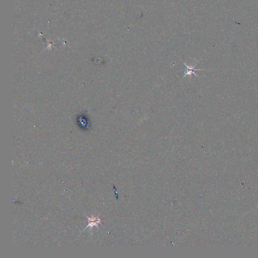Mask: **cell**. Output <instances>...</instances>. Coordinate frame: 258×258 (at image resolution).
I'll return each mask as SVG.
<instances>
[{
  "mask_svg": "<svg viewBox=\"0 0 258 258\" xmlns=\"http://www.w3.org/2000/svg\"><path fill=\"white\" fill-rule=\"evenodd\" d=\"M87 217L88 218V225L87 226L86 228H85V229H84V230L86 229L87 228H88V227L92 228H93L94 226H96V227H98V225L99 224H101L102 220H101V219L98 216L95 217L93 215H92L91 217H90V218L87 216Z\"/></svg>",
  "mask_w": 258,
  "mask_h": 258,
  "instance_id": "6da1fadb",
  "label": "cell"
},
{
  "mask_svg": "<svg viewBox=\"0 0 258 258\" xmlns=\"http://www.w3.org/2000/svg\"><path fill=\"white\" fill-rule=\"evenodd\" d=\"M184 65L186 66V68H187V69H186V73H185V74H184V77L185 76H191V75L192 74H194L195 75V76H197V74L195 72V71L197 70H201V69H195V67L196 66V64H195L194 66H189L188 65H187L186 63H184Z\"/></svg>",
  "mask_w": 258,
  "mask_h": 258,
  "instance_id": "7a4b0ae2",
  "label": "cell"
}]
</instances>
